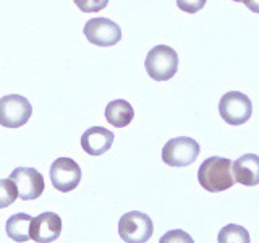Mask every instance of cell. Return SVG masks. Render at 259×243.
Masks as SVG:
<instances>
[{
  "label": "cell",
  "mask_w": 259,
  "mask_h": 243,
  "mask_svg": "<svg viewBox=\"0 0 259 243\" xmlns=\"http://www.w3.org/2000/svg\"><path fill=\"white\" fill-rule=\"evenodd\" d=\"M198 182L209 193H221L232 188L235 185L232 160L221 156L207 157L198 169Z\"/></svg>",
  "instance_id": "6da1fadb"
},
{
  "label": "cell",
  "mask_w": 259,
  "mask_h": 243,
  "mask_svg": "<svg viewBox=\"0 0 259 243\" xmlns=\"http://www.w3.org/2000/svg\"><path fill=\"white\" fill-rule=\"evenodd\" d=\"M144 67L148 75L156 81H167L177 75L178 55L172 47L159 44L152 47L146 55Z\"/></svg>",
  "instance_id": "7a4b0ae2"
},
{
  "label": "cell",
  "mask_w": 259,
  "mask_h": 243,
  "mask_svg": "<svg viewBox=\"0 0 259 243\" xmlns=\"http://www.w3.org/2000/svg\"><path fill=\"white\" fill-rule=\"evenodd\" d=\"M199 143L190 136H178L168 140L162 148V160L168 167H188L199 156Z\"/></svg>",
  "instance_id": "3957f363"
},
{
  "label": "cell",
  "mask_w": 259,
  "mask_h": 243,
  "mask_svg": "<svg viewBox=\"0 0 259 243\" xmlns=\"http://www.w3.org/2000/svg\"><path fill=\"white\" fill-rule=\"evenodd\" d=\"M219 113L225 124L238 127L253 115V102L241 91H229L219 101Z\"/></svg>",
  "instance_id": "277c9868"
},
{
  "label": "cell",
  "mask_w": 259,
  "mask_h": 243,
  "mask_svg": "<svg viewBox=\"0 0 259 243\" xmlns=\"http://www.w3.org/2000/svg\"><path fill=\"white\" fill-rule=\"evenodd\" d=\"M154 233V224L148 214L130 211L118 221V235L126 243H146Z\"/></svg>",
  "instance_id": "5b68a950"
},
{
  "label": "cell",
  "mask_w": 259,
  "mask_h": 243,
  "mask_svg": "<svg viewBox=\"0 0 259 243\" xmlns=\"http://www.w3.org/2000/svg\"><path fill=\"white\" fill-rule=\"evenodd\" d=\"M32 115V105L24 96L8 94L0 97V125L5 128H20L28 124Z\"/></svg>",
  "instance_id": "8992f818"
},
{
  "label": "cell",
  "mask_w": 259,
  "mask_h": 243,
  "mask_svg": "<svg viewBox=\"0 0 259 243\" xmlns=\"http://www.w3.org/2000/svg\"><path fill=\"white\" fill-rule=\"evenodd\" d=\"M83 32L89 43L99 47H112L121 39L120 26L109 18H93L86 21Z\"/></svg>",
  "instance_id": "52a82bcc"
},
{
  "label": "cell",
  "mask_w": 259,
  "mask_h": 243,
  "mask_svg": "<svg viewBox=\"0 0 259 243\" xmlns=\"http://www.w3.org/2000/svg\"><path fill=\"white\" fill-rule=\"evenodd\" d=\"M51 182L55 190L68 193L81 182V167L70 157H59L51 166Z\"/></svg>",
  "instance_id": "ba28073f"
},
{
  "label": "cell",
  "mask_w": 259,
  "mask_h": 243,
  "mask_svg": "<svg viewBox=\"0 0 259 243\" xmlns=\"http://www.w3.org/2000/svg\"><path fill=\"white\" fill-rule=\"evenodd\" d=\"M10 178L18 190V198L24 201L37 199L44 191V177L32 167H16Z\"/></svg>",
  "instance_id": "9c48e42d"
},
{
  "label": "cell",
  "mask_w": 259,
  "mask_h": 243,
  "mask_svg": "<svg viewBox=\"0 0 259 243\" xmlns=\"http://www.w3.org/2000/svg\"><path fill=\"white\" fill-rule=\"evenodd\" d=\"M62 233V219L55 213H42L31 221V240L36 243H52Z\"/></svg>",
  "instance_id": "30bf717a"
},
{
  "label": "cell",
  "mask_w": 259,
  "mask_h": 243,
  "mask_svg": "<svg viewBox=\"0 0 259 243\" xmlns=\"http://www.w3.org/2000/svg\"><path fill=\"white\" fill-rule=\"evenodd\" d=\"M113 133L104 127H91L81 135V148L89 156H102L113 144Z\"/></svg>",
  "instance_id": "8fae6325"
},
{
  "label": "cell",
  "mask_w": 259,
  "mask_h": 243,
  "mask_svg": "<svg viewBox=\"0 0 259 243\" xmlns=\"http://www.w3.org/2000/svg\"><path fill=\"white\" fill-rule=\"evenodd\" d=\"M235 183H241L245 186L259 185V156L256 154H243L235 162H232Z\"/></svg>",
  "instance_id": "7c38bea8"
},
{
  "label": "cell",
  "mask_w": 259,
  "mask_h": 243,
  "mask_svg": "<svg viewBox=\"0 0 259 243\" xmlns=\"http://www.w3.org/2000/svg\"><path fill=\"white\" fill-rule=\"evenodd\" d=\"M135 117V110L132 104L125 99L110 101L105 107V120L115 128H125L132 124Z\"/></svg>",
  "instance_id": "4fadbf2b"
},
{
  "label": "cell",
  "mask_w": 259,
  "mask_h": 243,
  "mask_svg": "<svg viewBox=\"0 0 259 243\" xmlns=\"http://www.w3.org/2000/svg\"><path fill=\"white\" fill-rule=\"evenodd\" d=\"M31 221L32 217L26 213H16L8 217L5 230L12 240L24 243L31 238Z\"/></svg>",
  "instance_id": "5bb4252c"
},
{
  "label": "cell",
  "mask_w": 259,
  "mask_h": 243,
  "mask_svg": "<svg viewBox=\"0 0 259 243\" xmlns=\"http://www.w3.org/2000/svg\"><path fill=\"white\" fill-rule=\"evenodd\" d=\"M217 243H251V238L245 227L238 224H229L219 232Z\"/></svg>",
  "instance_id": "9a60e30c"
},
{
  "label": "cell",
  "mask_w": 259,
  "mask_h": 243,
  "mask_svg": "<svg viewBox=\"0 0 259 243\" xmlns=\"http://www.w3.org/2000/svg\"><path fill=\"white\" fill-rule=\"evenodd\" d=\"M18 198V190L12 178H4L0 180V209L12 206Z\"/></svg>",
  "instance_id": "2e32d148"
},
{
  "label": "cell",
  "mask_w": 259,
  "mask_h": 243,
  "mask_svg": "<svg viewBox=\"0 0 259 243\" xmlns=\"http://www.w3.org/2000/svg\"><path fill=\"white\" fill-rule=\"evenodd\" d=\"M159 243H194L193 237L190 233H186L182 229H174L168 230L160 237Z\"/></svg>",
  "instance_id": "e0dca14e"
},
{
  "label": "cell",
  "mask_w": 259,
  "mask_h": 243,
  "mask_svg": "<svg viewBox=\"0 0 259 243\" xmlns=\"http://www.w3.org/2000/svg\"><path fill=\"white\" fill-rule=\"evenodd\" d=\"M75 4L83 13H97L109 5V0H75Z\"/></svg>",
  "instance_id": "ac0fdd59"
},
{
  "label": "cell",
  "mask_w": 259,
  "mask_h": 243,
  "mask_svg": "<svg viewBox=\"0 0 259 243\" xmlns=\"http://www.w3.org/2000/svg\"><path fill=\"white\" fill-rule=\"evenodd\" d=\"M207 0H177V5L185 13H198L202 10Z\"/></svg>",
  "instance_id": "d6986e66"
},
{
  "label": "cell",
  "mask_w": 259,
  "mask_h": 243,
  "mask_svg": "<svg viewBox=\"0 0 259 243\" xmlns=\"http://www.w3.org/2000/svg\"><path fill=\"white\" fill-rule=\"evenodd\" d=\"M241 2L246 5L248 10L259 13V0H241Z\"/></svg>",
  "instance_id": "ffe728a7"
},
{
  "label": "cell",
  "mask_w": 259,
  "mask_h": 243,
  "mask_svg": "<svg viewBox=\"0 0 259 243\" xmlns=\"http://www.w3.org/2000/svg\"><path fill=\"white\" fill-rule=\"evenodd\" d=\"M233 2H241V0H233Z\"/></svg>",
  "instance_id": "44dd1931"
}]
</instances>
